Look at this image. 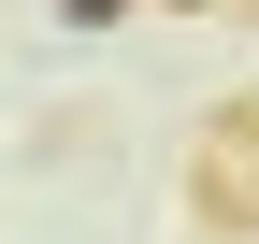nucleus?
I'll return each instance as SVG.
<instances>
[{"mask_svg":"<svg viewBox=\"0 0 259 244\" xmlns=\"http://www.w3.org/2000/svg\"><path fill=\"white\" fill-rule=\"evenodd\" d=\"M58 15H72V29H101V15H115V0H58Z\"/></svg>","mask_w":259,"mask_h":244,"instance_id":"1","label":"nucleus"}]
</instances>
